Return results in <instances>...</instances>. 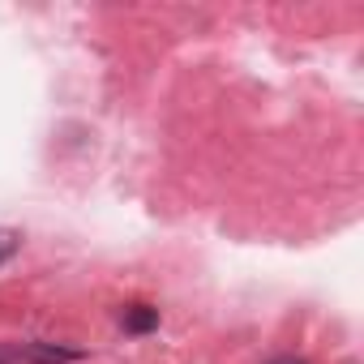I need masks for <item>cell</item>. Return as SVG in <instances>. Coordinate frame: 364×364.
Masks as SVG:
<instances>
[{"label": "cell", "instance_id": "cell-2", "mask_svg": "<svg viewBox=\"0 0 364 364\" xmlns=\"http://www.w3.org/2000/svg\"><path fill=\"white\" fill-rule=\"evenodd\" d=\"M120 321H124L129 334H150V330H159V309H150V304H133V309L120 313Z\"/></svg>", "mask_w": 364, "mask_h": 364}, {"label": "cell", "instance_id": "cell-3", "mask_svg": "<svg viewBox=\"0 0 364 364\" xmlns=\"http://www.w3.org/2000/svg\"><path fill=\"white\" fill-rule=\"evenodd\" d=\"M22 253V232H14V228H0V266L5 262H14Z\"/></svg>", "mask_w": 364, "mask_h": 364}, {"label": "cell", "instance_id": "cell-4", "mask_svg": "<svg viewBox=\"0 0 364 364\" xmlns=\"http://www.w3.org/2000/svg\"><path fill=\"white\" fill-rule=\"evenodd\" d=\"M266 364H309V360H300V355H274V360H266Z\"/></svg>", "mask_w": 364, "mask_h": 364}, {"label": "cell", "instance_id": "cell-1", "mask_svg": "<svg viewBox=\"0 0 364 364\" xmlns=\"http://www.w3.org/2000/svg\"><path fill=\"white\" fill-rule=\"evenodd\" d=\"M82 360L77 347H60V343H9L0 347V364H73Z\"/></svg>", "mask_w": 364, "mask_h": 364}]
</instances>
